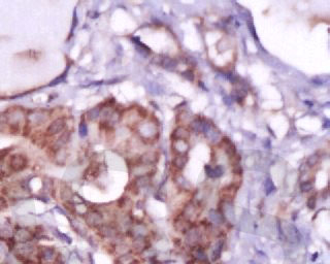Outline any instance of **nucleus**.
Segmentation results:
<instances>
[{"mask_svg":"<svg viewBox=\"0 0 330 264\" xmlns=\"http://www.w3.org/2000/svg\"><path fill=\"white\" fill-rule=\"evenodd\" d=\"M307 207H309V210H314L315 208V207H316V197L315 196H311L307 199Z\"/></svg>","mask_w":330,"mask_h":264,"instance_id":"32","label":"nucleus"},{"mask_svg":"<svg viewBox=\"0 0 330 264\" xmlns=\"http://www.w3.org/2000/svg\"><path fill=\"white\" fill-rule=\"evenodd\" d=\"M85 220L90 227H100L103 224V216L97 210H90L87 213Z\"/></svg>","mask_w":330,"mask_h":264,"instance_id":"4","label":"nucleus"},{"mask_svg":"<svg viewBox=\"0 0 330 264\" xmlns=\"http://www.w3.org/2000/svg\"><path fill=\"white\" fill-rule=\"evenodd\" d=\"M62 197L64 198V199H67V200H70L71 197H72V193L69 188H64L63 190H62Z\"/></svg>","mask_w":330,"mask_h":264,"instance_id":"31","label":"nucleus"},{"mask_svg":"<svg viewBox=\"0 0 330 264\" xmlns=\"http://www.w3.org/2000/svg\"><path fill=\"white\" fill-rule=\"evenodd\" d=\"M131 232H132V234H133V236L135 238H137V237H144V236L147 234V229L144 224L139 223V224H135V225L132 226Z\"/></svg>","mask_w":330,"mask_h":264,"instance_id":"12","label":"nucleus"},{"mask_svg":"<svg viewBox=\"0 0 330 264\" xmlns=\"http://www.w3.org/2000/svg\"><path fill=\"white\" fill-rule=\"evenodd\" d=\"M117 263L118 264H135V263H137V260L132 254L127 253V254H124V255L120 256V257L117 259Z\"/></svg>","mask_w":330,"mask_h":264,"instance_id":"19","label":"nucleus"},{"mask_svg":"<svg viewBox=\"0 0 330 264\" xmlns=\"http://www.w3.org/2000/svg\"><path fill=\"white\" fill-rule=\"evenodd\" d=\"M205 121H203L202 119H195L194 121H192L190 126H191V130L196 133H200L204 131V128H205L206 125Z\"/></svg>","mask_w":330,"mask_h":264,"instance_id":"17","label":"nucleus"},{"mask_svg":"<svg viewBox=\"0 0 330 264\" xmlns=\"http://www.w3.org/2000/svg\"><path fill=\"white\" fill-rule=\"evenodd\" d=\"M283 234L286 235L288 240L292 243H298L301 240V235H300V233H299V231L291 224L285 225V230H284Z\"/></svg>","mask_w":330,"mask_h":264,"instance_id":"7","label":"nucleus"},{"mask_svg":"<svg viewBox=\"0 0 330 264\" xmlns=\"http://www.w3.org/2000/svg\"><path fill=\"white\" fill-rule=\"evenodd\" d=\"M65 126H66V122L63 118H58V119L54 120L51 124L47 128V134L49 136H53L58 133L62 132L64 130Z\"/></svg>","mask_w":330,"mask_h":264,"instance_id":"5","label":"nucleus"},{"mask_svg":"<svg viewBox=\"0 0 330 264\" xmlns=\"http://www.w3.org/2000/svg\"><path fill=\"white\" fill-rule=\"evenodd\" d=\"M38 258L40 262L44 264H51L56 262L57 253L54 248L52 247H39L38 249Z\"/></svg>","mask_w":330,"mask_h":264,"instance_id":"1","label":"nucleus"},{"mask_svg":"<svg viewBox=\"0 0 330 264\" xmlns=\"http://www.w3.org/2000/svg\"><path fill=\"white\" fill-rule=\"evenodd\" d=\"M183 77H185L187 80H194L193 72L190 71V70H188V71H185L184 73H183Z\"/></svg>","mask_w":330,"mask_h":264,"instance_id":"34","label":"nucleus"},{"mask_svg":"<svg viewBox=\"0 0 330 264\" xmlns=\"http://www.w3.org/2000/svg\"><path fill=\"white\" fill-rule=\"evenodd\" d=\"M137 131H138L139 135H141L142 138H144V139H150V138L154 137L155 135L157 134V127H156V125L151 122L141 123V124H139Z\"/></svg>","mask_w":330,"mask_h":264,"instance_id":"3","label":"nucleus"},{"mask_svg":"<svg viewBox=\"0 0 330 264\" xmlns=\"http://www.w3.org/2000/svg\"><path fill=\"white\" fill-rule=\"evenodd\" d=\"M120 117H121V116H120L119 112H116V110H114V112H112V114L109 115L108 119H107V122H108L109 124H112V125H115L116 123L119 122Z\"/></svg>","mask_w":330,"mask_h":264,"instance_id":"28","label":"nucleus"},{"mask_svg":"<svg viewBox=\"0 0 330 264\" xmlns=\"http://www.w3.org/2000/svg\"><path fill=\"white\" fill-rule=\"evenodd\" d=\"M5 205H6L5 200H4L3 198L0 197V210H2V208H3L4 207H5Z\"/></svg>","mask_w":330,"mask_h":264,"instance_id":"35","label":"nucleus"},{"mask_svg":"<svg viewBox=\"0 0 330 264\" xmlns=\"http://www.w3.org/2000/svg\"><path fill=\"white\" fill-rule=\"evenodd\" d=\"M69 138H70V132L69 131H65L62 133V134L60 135V137L56 140V142H55V145H54L55 150L59 151V150L63 149L64 145L68 142Z\"/></svg>","mask_w":330,"mask_h":264,"instance_id":"13","label":"nucleus"},{"mask_svg":"<svg viewBox=\"0 0 330 264\" xmlns=\"http://www.w3.org/2000/svg\"><path fill=\"white\" fill-rule=\"evenodd\" d=\"M99 233H100L103 237L112 238L117 235V230H116V228L112 227V225L102 224L100 227H99Z\"/></svg>","mask_w":330,"mask_h":264,"instance_id":"11","label":"nucleus"},{"mask_svg":"<svg viewBox=\"0 0 330 264\" xmlns=\"http://www.w3.org/2000/svg\"><path fill=\"white\" fill-rule=\"evenodd\" d=\"M157 160H158V155H157V153H155V152H147L144 155L141 156L142 164L150 165V166H151L152 164H154V163H156Z\"/></svg>","mask_w":330,"mask_h":264,"instance_id":"18","label":"nucleus"},{"mask_svg":"<svg viewBox=\"0 0 330 264\" xmlns=\"http://www.w3.org/2000/svg\"><path fill=\"white\" fill-rule=\"evenodd\" d=\"M79 134L81 137H85L88 134V127H87L86 122H84V121H82L79 126Z\"/></svg>","mask_w":330,"mask_h":264,"instance_id":"29","label":"nucleus"},{"mask_svg":"<svg viewBox=\"0 0 330 264\" xmlns=\"http://www.w3.org/2000/svg\"><path fill=\"white\" fill-rule=\"evenodd\" d=\"M172 149L177 155L186 154L189 150V144L185 139H174L172 142Z\"/></svg>","mask_w":330,"mask_h":264,"instance_id":"9","label":"nucleus"},{"mask_svg":"<svg viewBox=\"0 0 330 264\" xmlns=\"http://www.w3.org/2000/svg\"><path fill=\"white\" fill-rule=\"evenodd\" d=\"M100 115H101V109L96 106V107L91 109L88 112H87V118H88L90 121H96L97 119L100 118Z\"/></svg>","mask_w":330,"mask_h":264,"instance_id":"24","label":"nucleus"},{"mask_svg":"<svg viewBox=\"0 0 330 264\" xmlns=\"http://www.w3.org/2000/svg\"><path fill=\"white\" fill-rule=\"evenodd\" d=\"M192 253H193V256L199 261V262H207V257H206L205 253H204V251L202 250L200 247H196Z\"/></svg>","mask_w":330,"mask_h":264,"instance_id":"22","label":"nucleus"},{"mask_svg":"<svg viewBox=\"0 0 330 264\" xmlns=\"http://www.w3.org/2000/svg\"><path fill=\"white\" fill-rule=\"evenodd\" d=\"M161 64L165 69L173 70V69H176V67L177 65V62L174 59H172V58L165 57V58H163V60H162Z\"/></svg>","mask_w":330,"mask_h":264,"instance_id":"21","label":"nucleus"},{"mask_svg":"<svg viewBox=\"0 0 330 264\" xmlns=\"http://www.w3.org/2000/svg\"><path fill=\"white\" fill-rule=\"evenodd\" d=\"M27 158L22 154H15L9 159V167L14 171H22L27 167Z\"/></svg>","mask_w":330,"mask_h":264,"instance_id":"2","label":"nucleus"},{"mask_svg":"<svg viewBox=\"0 0 330 264\" xmlns=\"http://www.w3.org/2000/svg\"><path fill=\"white\" fill-rule=\"evenodd\" d=\"M264 188H265V192L267 195L271 194V193L274 192V190H276V187H274L273 183H272V181L270 178H267L266 182L264 183Z\"/></svg>","mask_w":330,"mask_h":264,"instance_id":"27","label":"nucleus"},{"mask_svg":"<svg viewBox=\"0 0 330 264\" xmlns=\"http://www.w3.org/2000/svg\"><path fill=\"white\" fill-rule=\"evenodd\" d=\"M183 216L187 220H191L192 218H194L196 216V207H195L193 203H190V204H188L185 207Z\"/></svg>","mask_w":330,"mask_h":264,"instance_id":"20","label":"nucleus"},{"mask_svg":"<svg viewBox=\"0 0 330 264\" xmlns=\"http://www.w3.org/2000/svg\"><path fill=\"white\" fill-rule=\"evenodd\" d=\"M205 172L207 174V177L212 178H220L222 174L224 173V170L220 165H216V166H211V165H206L205 166Z\"/></svg>","mask_w":330,"mask_h":264,"instance_id":"10","label":"nucleus"},{"mask_svg":"<svg viewBox=\"0 0 330 264\" xmlns=\"http://www.w3.org/2000/svg\"><path fill=\"white\" fill-rule=\"evenodd\" d=\"M209 218H211V220L214 223H216V224H221L223 215L219 213L218 212H216V210H211V213H209Z\"/></svg>","mask_w":330,"mask_h":264,"instance_id":"25","label":"nucleus"},{"mask_svg":"<svg viewBox=\"0 0 330 264\" xmlns=\"http://www.w3.org/2000/svg\"><path fill=\"white\" fill-rule=\"evenodd\" d=\"M204 134H205V136L207 137V139L209 140L211 142H218L219 139L221 138V134H220L219 130L216 129L214 126H212V124H209V123H206L205 125V128H204Z\"/></svg>","mask_w":330,"mask_h":264,"instance_id":"8","label":"nucleus"},{"mask_svg":"<svg viewBox=\"0 0 330 264\" xmlns=\"http://www.w3.org/2000/svg\"><path fill=\"white\" fill-rule=\"evenodd\" d=\"M14 240L18 241L19 243H30L33 238V233L27 228H18L14 232Z\"/></svg>","mask_w":330,"mask_h":264,"instance_id":"6","label":"nucleus"},{"mask_svg":"<svg viewBox=\"0 0 330 264\" xmlns=\"http://www.w3.org/2000/svg\"><path fill=\"white\" fill-rule=\"evenodd\" d=\"M318 160H319V158L317 157L316 155H315V156H311V157H309V159L307 160V164H309V166H314V165L316 164L317 162H318Z\"/></svg>","mask_w":330,"mask_h":264,"instance_id":"33","label":"nucleus"},{"mask_svg":"<svg viewBox=\"0 0 330 264\" xmlns=\"http://www.w3.org/2000/svg\"><path fill=\"white\" fill-rule=\"evenodd\" d=\"M187 162H188V157H187L186 154L176 155V157L173 158V160H172V164H173V166L177 168V169H183V168L186 166Z\"/></svg>","mask_w":330,"mask_h":264,"instance_id":"14","label":"nucleus"},{"mask_svg":"<svg viewBox=\"0 0 330 264\" xmlns=\"http://www.w3.org/2000/svg\"><path fill=\"white\" fill-rule=\"evenodd\" d=\"M147 243L146 240H144V237H137L133 241V248L134 250L137 251V252H142L144 250H146Z\"/></svg>","mask_w":330,"mask_h":264,"instance_id":"23","label":"nucleus"},{"mask_svg":"<svg viewBox=\"0 0 330 264\" xmlns=\"http://www.w3.org/2000/svg\"><path fill=\"white\" fill-rule=\"evenodd\" d=\"M190 136V132L186 129L185 127H177L174 129L173 133H172V137L174 139H185L187 140Z\"/></svg>","mask_w":330,"mask_h":264,"instance_id":"15","label":"nucleus"},{"mask_svg":"<svg viewBox=\"0 0 330 264\" xmlns=\"http://www.w3.org/2000/svg\"><path fill=\"white\" fill-rule=\"evenodd\" d=\"M312 187H314V185H312L311 181H304L300 185V189L302 192H309V191H311L312 189Z\"/></svg>","mask_w":330,"mask_h":264,"instance_id":"30","label":"nucleus"},{"mask_svg":"<svg viewBox=\"0 0 330 264\" xmlns=\"http://www.w3.org/2000/svg\"><path fill=\"white\" fill-rule=\"evenodd\" d=\"M200 238V232L197 229H190L186 234V241L189 245H195Z\"/></svg>","mask_w":330,"mask_h":264,"instance_id":"16","label":"nucleus"},{"mask_svg":"<svg viewBox=\"0 0 330 264\" xmlns=\"http://www.w3.org/2000/svg\"><path fill=\"white\" fill-rule=\"evenodd\" d=\"M222 250H223V243L220 241V243H218V246H217V248L215 249V251L212 252V260L217 261L220 257H221Z\"/></svg>","mask_w":330,"mask_h":264,"instance_id":"26","label":"nucleus"}]
</instances>
